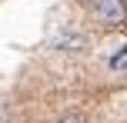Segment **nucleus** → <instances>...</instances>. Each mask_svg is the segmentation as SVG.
<instances>
[{
	"label": "nucleus",
	"mask_w": 127,
	"mask_h": 123,
	"mask_svg": "<svg viewBox=\"0 0 127 123\" xmlns=\"http://www.w3.org/2000/svg\"><path fill=\"white\" fill-rule=\"evenodd\" d=\"M57 123H84V117H80V113H64Z\"/></svg>",
	"instance_id": "nucleus-4"
},
{
	"label": "nucleus",
	"mask_w": 127,
	"mask_h": 123,
	"mask_svg": "<svg viewBox=\"0 0 127 123\" xmlns=\"http://www.w3.org/2000/svg\"><path fill=\"white\" fill-rule=\"evenodd\" d=\"M107 70H114V73H127V43L117 47V50L107 57Z\"/></svg>",
	"instance_id": "nucleus-3"
},
{
	"label": "nucleus",
	"mask_w": 127,
	"mask_h": 123,
	"mask_svg": "<svg viewBox=\"0 0 127 123\" xmlns=\"http://www.w3.org/2000/svg\"><path fill=\"white\" fill-rule=\"evenodd\" d=\"M90 17L104 30H121L127 27V0H87Z\"/></svg>",
	"instance_id": "nucleus-1"
},
{
	"label": "nucleus",
	"mask_w": 127,
	"mask_h": 123,
	"mask_svg": "<svg viewBox=\"0 0 127 123\" xmlns=\"http://www.w3.org/2000/svg\"><path fill=\"white\" fill-rule=\"evenodd\" d=\"M54 50H64V53H80V50H87V37H84L80 30H74V27H64L57 37H54Z\"/></svg>",
	"instance_id": "nucleus-2"
}]
</instances>
